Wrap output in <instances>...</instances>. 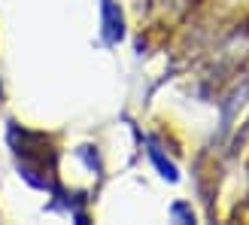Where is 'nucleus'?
I'll return each mask as SVG.
<instances>
[{
    "instance_id": "2",
    "label": "nucleus",
    "mask_w": 249,
    "mask_h": 225,
    "mask_svg": "<svg viewBox=\"0 0 249 225\" xmlns=\"http://www.w3.org/2000/svg\"><path fill=\"white\" fill-rule=\"evenodd\" d=\"M246 97H249V82H243L240 89H234V94L228 97V104L222 107V128H231V122H234V112H237L243 104H246Z\"/></svg>"
},
{
    "instance_id": "4",
    "label": "nucleus",
    "mask_w": 249,
    "mask_h": 225,
    "mask_svg": "<svg viewBox=\"0 0 249 225\" xmlns=\"http://www.w3.org/2000/svg\"><path fill=\"white\" fill-rule=\"evenodd\" d=\"M170 213L177 216V219H182V222H195V213H192V210L185 207V204H173V207H170Z\"/></svg>"
},
{
    "instance_id": "3",
    "label": "nucleus",
    "mask_w": 249,
    "mask_h": 225,
    "mask_svg": "<svg viewBox=\"0 0 249 225\" xmlns=\"http://www.w3.org/2000/svg\"><path fill=\"white\" fill-rule=\"evenodd\" d=\"M149 158H152L155 161V168H158V173H161V177H164V180H170V183H177V168H173L170 165V161L164 158V155H161V149H149Z\"/></svg>"
},
{
    "instance_id": "1",
    "label": "nucleus",
    "mask_w": 249,
    "mask_h": 225,
    "mask_svg": "<svg viewBox=\"0 0 249 225\" xmlns=\"http://www.w3.org/2000/svg\"><path fill=\"white\" fill-rule=\"evenodd\" d=\"M101 16H104V37L107 43H119L124 37V21H122V12L113 0H104L101 3Z\"/></svg>"
}]
</instances>
